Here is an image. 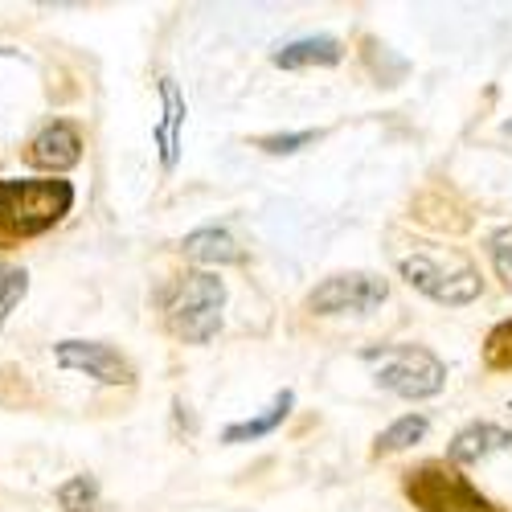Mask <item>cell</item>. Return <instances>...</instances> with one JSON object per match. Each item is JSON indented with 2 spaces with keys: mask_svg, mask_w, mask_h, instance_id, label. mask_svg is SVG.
Instances as JSON below:
<instances>
[{
  "mask_svg": "<svg viewBox=\"0 0 512 512\" xmlns=\"http://www.w3.org/2000/svg\"><path fill=\"white\" fill-rule=\"evenodd\" d=\"M74 205V185L50 181H0V230L9 234H46Z\"/></svg>",
  "mask_w": 512,
  "mask_h": 512,
  "instance_id": "6da1fadb",
  "label": "cell"
},
{
  "mask_svg": "<svg viewBox=\"0 0 512 512\" xmlns=\"http://www.w3.org/2000/svg\"><path fill=\"white\" fill-rule=\"evenodd\" d=\"M365 361H377V373L373 381L386 394H398V398H435L443 386H447V365L426 353V349H414V345H381V349H365Z\"/></svg>",
  "mask_w": 512,
  "mask_h": 512,
  "instance_id": "7a4b0ae2",
  "label": "cell"
},
{
  "mask_svg": "<svg viewBox=\"0 0 512 512\" xmlns=\"http://www.w3.org/2000/svg\"><path fill=\"white\" fill-rule=\"evenodd\" d=\"M402 267V279L410 287H418L422 295H431L435 304H451V308H463L480 300V271L463 259V254H435V250H422V254H406L398 263Z\"/></svg>",
  "mask_w": 512,
  "mask_h": 512,
  "instance_id": "3957f363",
  "label": "cell"
},
{
  "mask_svg": "<svg viewBox=\"0 0 512 512\" xmlns=\"http://www.w3.org/2000/svg\"><path fill=\"white\" fill-rule=\"evenodd\" d=\"M226 308V283L209 271H193L177 283V295L168 300V324L189 345H205L222 328Z\"/></svg>",
  "mask_w": 512,
  "mask_h": 512,
  "instance_id": "277c9868",
  "label": "cell"
},
{
  "mask_svg": "<svg viewBox=\"0 0 512 512\" xmlns=\"http://www.w3.org/2000/svg\"><path fill=\"white\" fill-rule=\"evenodd\" d=\"M406 496L422 512H496L472 484L443 463H426L406 480Z\"/></svg>",
  "mask_w": 512,
  "mask_h": 512,
  "instance_id": "5b68a950",
  "label": "cell"
},
{
  "mask_svg": "<svg viewBox=\"0 0 512 512\" xmlns=\"http://www.w3.org/2000/svg\"><path fill=\"white\" fill-rule=\"evenodd\" d=\"M390 283L377 279V275H332L324 279L312 295H308V308L316 316H340V312H373L386 304Z\"/></svg>",
  "mask_w": 512,
  "mask_h": 512,
  "instance_id": "8992f818",
  "label": "cell"
},
{
  "mask_svg": "<svg viewBox=\"0 0 512 512\" xmlns=\"http://www.w3.org/2000/svg\"><path fill=\"white\" fill-rule=\"evenodd\" d=\"M54 357L62 369H78L103 381V386H127L132 381L127 357H119L111 345H99V340H62V345H54Z\"/></svg>",
  "mask_w": 512,
  "mask_h": 512,
  "instance_id": "52a82bcc",
  "label": "cell"
},
{
  "mask_svg": "<svg viewBox=\"0 0 512 512\" xmlns=\"http://www.w3.org/2000/svg\"><path fill=\"white\" fill-rule=\"evenodd\" d=\"M78 160H82V136H78V127L66 123V119L41 127V132L33 136V144H29V164L50 168V173H66V168H74Z\"/></svg>",
  "mask_w": 512,
  "mask_h": 512,
  "instance_id": "ba28073f",
  "label": "cell"
},
{
  "mask_svg": "<svg viewBox=\"0 0 512 512\" xmlns=\"http://www.w3.org/2000/svg\"><path fill=\"white\" fill-rule=\"evenodd\" d=\"M160 103H164V111H160V123H156L152 140L160 148V164L173 173L177 160H181V127H185V115H189L185 95H181V87L173 78H160Z\"/></svg>",
  "mask_w": 512,
  "mask_h": 512,
  "instance_id": "9c48e42d",
  "label": "cell"
},
{
  "mask_svg": "<svg viewBox=\"0 0 512 512\" xmlns=\"http://www.w3.org/2000/svg\"><path fill=\"white\" fill-rule=\"evenodd\" d=\"M496 451H512V431H504V426L496 422H472V426H463V431L451 439L447 455L451 463H480Z\"/></svg>",
  "mask_w": 512,
  "mask_h": 512,
  "instance_id": "30bf717a",
  "label": "cell"
},
{
  "mask_svg": "<svg viewBox=\"0 0 512 512\" xmlns=\"http://www.w3.org/2000/svg\"><path fill=\"white\" fill-rule=\"evenodd\" d=\"M340 41L328 37V33H312V37H300V41H287L271 54L275 66L283 70H304V66H336L340 62Z\"/></svg>",
  "mask_w": 512,
  "mask_h": 512,
  "instance_id": "8fae6325",
  "label": "cell"
},
{
  "mask_svg": "<svg viewBox=\"0 0 512 512\" xmlns=\"http://www.w3.org/2000/svg\"><path fill=\"white\" fill-rule=\"evenodd\" d=\"M181 250L189 259L205 263V267H226V263H242V246L234 242V234L226 226H201L193 234H185Z\"/></svg>",
  "mask_w": 512,
  "mask_h": 512,
  "instance_id": "7c38bea8",
  "label": "cell"
},
{
  "mask_svg": "<svg viewBox=\"0 0 512 512\" xmlns=\"http://www.w3.org/2000/svg\"><path fill=\"white\" fill-rule=\"evenodd\" d=\"M291 406H295V394L291 390H283V394H275L271 398V406L263 410V414H254V418H242V422H234V426H226L222 431V443H230V447H238V443H254V439H263V435H271L275 426L291 414Z\"/></svg>",
  "mask_w": 512,
  "mask_h": 512,
  "instance_id": "4fadbf2b",
  "label": "cell"
},
{
  "mask_svg": "<svg viewBox=\"0 0 512 512\" xmlns=\"http://www.w3.org/2000/svg\"><path fill=\"white\" fill-rule=\"evenodd\" d=\"M426 422L422 414H406V418H398L394 426H386V431L377 435V455H390V451H406V447H414L422 435H426Z\"/></svg>",
  "mask_w": 512,
  "mask_h": 512,
  "instance_id": "5bb4252c",
  "label": "cell"
},
{
  "mask_svg": "<svg viewBox=\"0 0 512 512\" xmlns=\"http://www.w3.org/2000/svg\"><path fill=\"white\" fill-rule=\"evenodd\" d=\"M58 504L66 512H95V504H99V480L95 476H70L58 488Z\"/></svg>",
  "mask_w": 512,
  "mask_h": 512,
  "instance_id": "9a60e30c",
  "label": "cell"
},
{
  "mask_svg": "<svg viewBox=\"0 0 512 512\" xmlns=\"http://www.w3.org/2000/svg\"><path fill=\"white\" fill-rule=\"evenodd\" d=\"M25 291H29V275L21 267H5V271H0V328H5L9 312L25 300Z\"/></svg>",
  "mask_w": 512,
  "mask_h": 512,
  "instance_id": "2e32d148",
  "label": "cell"
},
{
  "mask_svg": "<svg viewBox=\"0 0 512 512\" xmlns=\"http://www.w3.org/2000/svg\"><path fill=\"white\" fill-rule=\"evenodd\" d=\"M484 357L492 369H512V320L496 324L488 332V345H484Z\"/></svg>",
  "mask_w": 512,
  "mask_h": 512,
  "instance_id": "e0dca14e",
  "label": "cell"
},
{
  "mask_svg": "<svg viewBox=\"0 0 512 512\" xmlns=\"http://www.w3.org/2000/svg\"><path fill=\"white\" fill-rule=\"evenodd\" d=\"M488 254H492V267H496L500 283L512 291V226H504L488 238Z\"/></svg>",
  "mask_w": 512,
  "mask_h": 512,
  "instance_id": "ac0fdd59",
  "label": "cell"
},
{
  "mask_svg": "<svg viewBox=\"0 0 512 512\" xmlns=\"http://www.w3.org/2000/svg\"><path fill=\"white\" fill-rule=\"evenodd\" d=\"M316 140H320V132H279V136H263L259 148L271 152V156H291V152H300Z\"/></svg>",
  "mask_w": 512,
  "mask_h": 512,
  "instance_id": "d6986e66",
  "label": "cell"
},
{
  "mask_svg": "<svg viewBox=\"0 0 512 512\" xmlns=\"http://www.w3.org/2000/svg\"><path fill=\"white\" fill-rule=\"evenodd\" d=\"M504 132H508V136H512V119H508V123H504Z\"/></svg>",
  "mask_w": 512,
  "mask_h": 512,
  "instance_id": "ffe728a7",
  "label": "cell"
},
{
  "mask_svg": "<svg viewBox=\"0 0 512 512\" xmlns=\"http://www.w3.org/2000/svg\"><path fill=\"white\" fill-rule=\"evenodd\" d=\"M0 271H5V267H0Z\"/></svg>",
  "mask_w": 512,
  "mask_h": 512,
  "instance_id": "44dd1931",
  "label": "cell"
}]
</instances>
